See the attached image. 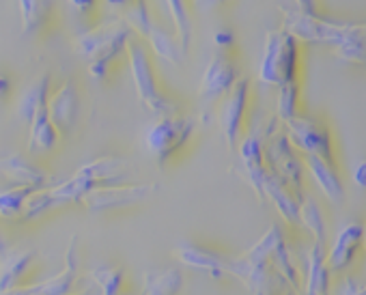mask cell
<instances>
[{"label": "cell", "mask_w": 366, "mask_h": 295, "mask_svg": "<svg viewBox=\"0 0 366 295\" xmlns=\"http://www.w3.org/2000/svg\"><path fill=\"white\" fill-rule=\"evenodd\" d=\"M334 54L355 67H366V24H351L345 37L334 46Z\"/></svg>", "instance_id": "44dd1931"}, {"label": "cell", "mask_w": 366, "mask_h": 295, "mask_svg": "<svg viewBox=\"0 0 366 295\" xmlns=\"http://www.w3.org/2000/svg\"><path fill=\"white\" fill-rule=\"evenodd\" d=\"M300 71V41L289 33L269 31L265 35V48L259 65V80L265 84L282 86L295 82Z\"/></svg>", "instance_id": "3957f363"}, {"label": "cell", "mask_w": 366, "mask_h": 295, "mask_svg": "<svg viewBox=\"0 0 366 295\" xmlns=\"http://www.w3.org/2000/svg\"><path fill=\"white\" fill-rule=\"evenodd\" d=\"M174 259L183 265L192 269L205 271L214 278H224V276H235L239 280L250 278V265L244 256H229L227 252L212 248V246H201L194 241H181L174 248Z\"/></svg>", "instance_id": "277c9868"}, {"label": "cell", "mask_w": 366, "mask_h": 295, "mask_svg": "<svg viewBox=\"0 0 366 295\" xmlns=\"http://www.w3.org/2000/svg\"><path fill=\"white\" fill-rule=\"evenodd\" d=\"M362 241H364V224L355 220L347 222L336 233V239L325 256L327 269L332 274H345L347 269H351L362 252Z\"/></svg>", "instance_id": "9a60e30c"}, {"label": "cell", "mask_w": 366, "mask_h": 295, "mask_svg": "<svg viewBox=\"0 0 366 295\" xmlns=\"http://www.w3.org/2000/svg\"><path fill=\"white\" fill-rule=\"evenodd\" d=\"M144 41L149 44V48H151V52L155 56H159V59H164L168 63L179 65L183 61V56H186L181 50V46H179V41H177V37H174V33L166 31L157 20L153 22V26L147 33Z\"/></svg>", "instance_id": "7402d4cb"}, {"label": "cell", "mask_w": 366, "mask_h": 295, "mask_svg": "<svg viewBox=\"0 0 366 295\" xmlns=\"http://www.w3.org/2000/svg\"><path fill=\"white\" fill-rule=\"evenodd\" d=\"M0 177L11 181L14 186H33V188L50 186V179H52L48 171H44L41 166L29 162L26 158L18 154L0 158Z\"/></svg>", "instance_id": "2e32d148"}, {"label": "cell", "mask_w": 366, "mask_h": 295, "mask_svg": "<svg viewBox=\"0 0 366 295\" xmlns=\"http://www.w3.org/2000/svg\"><path fill=\"white\" fill-rule=\"evenodd\" d=\"M129 3H132V0H106V5L112 7V9H125Z\"/></svg>", "instance_id": "f35d334b"}, {"label": "cell", "mask_w": 366, "mask_h": 295, "mask_svg": "<svg viewBox=\"0 0 366 295\" xmlns=\"http://www.w3.org/2000/svg\"><path fill=\"white\" fill-rule=\"evenodd\" d=\"M164 5L170 14L172 26H174V37L183 50L188 54L190 41H192V16H190V3L188 0H164Z\"/></svg>", "instance_id": "603a6c76"}, {"label": "cell", "mask_w": 366, "mask_h": 295, "mask_svg": "<svg viewBox=\"0 0 366 295\" xmlns=\"http://www.w3.org/2000/svg\"><path fill=\"white\" fill-rule=\"evenodd\" d=\"M197 127H199L197 116L186 114V112H172V114L157 116V121L151 123L144 134V146L151 154V158L157 162V166L164 169L186 149Z\"/></svg>", "instance_id": "6da1fadb"}, {"label": "cell", "mask_w": 366, "mask_h": 295, "mask_svg": "<svg viewBox=\"0 0 366 295\" xmlns=\"http://www.w3.org/2000/svg\"><path fill=\"white\" fill-rule=\"evenodd\" d=\"M304 166L308 169V173L312 175V179L317 181V186L321 188V192L330 203L340 205L345 201V186L334 164L315 156H304Z\"/></svg>", "instance_id": "ac0fdd59"}, {"label": "cell", "mask_w": 366, "mask_h": 295, "mask_svg": "<svg viewBox=\"0 0 366 295\" xmlns=\"http://www.w3.org/2000/svg\"><path fill=\"white\" fill-rule=\"evenodd\" d=\"M227 0H194V5L199 7V9H203V11H209V9H216V7H220V5H224Z\"/></svg>", "instance_id": "d590c367"}, {"label": "cell", "mask_w": 366, "mask_h": 295, "mask_svg": "<svg viewBox=\"0 0 366 295\" xmlns=\"http://www.w3.org/2000/svg\"><path fill=\"white\" fill-rule=\"evenodd\" d=\"M125 59H127V67H129V74H132L138 99L151 112H155L157 116L179 112L177 104L159 86V80H157V74H155L149 48L136 35H132L127 39V44H125Z\"/></svg>", "instance_id": "7a4b0ae2"}, {"label": "cell", "mask_w": 366, "mask_h": 295, "mask_svg": "<svg viewBox=\"0 0 366 295\" xmlns=\"http://www.w3.org/2000/svg\"><path fill=\"white\" fill-rule=\"evenodd\" d=\"M183 286V276L177 267L164 271L147 274L142 284V295H177Z\"/></svg>", "instance_id": "484cf974"}, {"label": "cell", "mask_w": 366, "mask_h": 295, "mask_svg": "<svg viewBox=\"0 0 366 295\" xmlns=\"http://www.w3.org/2000/svg\"><path fill=\"white\" fill-rule=\"evenodd\" d=\"M134 33L129 31V26L125 24V20L121 16H112L86 31H82L80 35L74 37V48L80 56H84L86 61H95L104 54H125V44Z\"/></svg>", "instance_id": "52a82bcc"}, {"label": "cell", "mask_w": 366, "mask_h": 295, "mask_svg": "<svg viewBox=\"0 0 366 295\" xmlns=\"http://www.w3.org/2000/svg\"><path fill=\"white\" fill-rule=\"evenodd\" d=\"M362 250H366V224H364V241H362Z\"/></svg>", "instance_id": "ab89813d"}, {"label": "cell", "mask_w": 366, "mask_h": 295, "mask_svg": "<svg viewBox=\"0 0 366 295\" xmlns=\"http://www.w3.org/2000/svg\"><path fill=\"white\" fill-rule=\"evenodd\" d=\"M9 91H11V80H9V76L0 74V97H5Z\"/></svg>", "instance_id": "74e56055"}, {"label": "cell", "mask_w": 366, "mask_h": 295, "mask_svg": "<svg viewBox=\"0 0 366 295\" xmlns=\"http://www.w3.org/2000/svg\"><path fill=\"white\" fill-rule=\"evenodd\" d=\"M39 269V256L33 250H11L0 259V295L20 291L33 284V276Z\"/></svg>", "instance_id": "5bb4252c"}, {"label": "cell", "mask_w": 366, "mask_h": 295, "mask_svg": "<svg viewBox=\"0 0 366 295\" xmlns=\"http://www.w3.org/2000/svg\"><path fill=\"white\" fill-rule=\"evenodd\" d=\"M157 190V184H110L97 186L82 194L80 205H84L93 214L104 211H121L147 201Z\"/></svg>", "instance_id": "30bf717a"}, {"label": "cell", "mask_w": 366, "mask_h": 295, "mask_svg": "<svg viewBox=\"0 0 366 295\" xmlns=\"http://www.w3.org/2000/svg\"><path fill=\"white\" fill-rule=\"evenodd\" d=\"M282 9V31L306 44H330L332 48L345 37L353 22H336L319 14L310 16L300 9Z\"/></svg>", "instance_id": "8992f818"}, {"label": "cell", "mask_w": 366, "mask_h": 295, "mask_svg": "<svg viewBox=\"0 0 366 295\" xmlns=\"http://www.w3.org/2000/svg\"><path fill=\"white\" fill-rule=\"evenodd\" d=\"M250 97H252V82H250V78L239 76L237 82L231 86V91L220 99L218 121H220L227 146H229L231 151L237 149L239 140L246 134Z\"/></svg>", "instance_id": "9c48e42d"}, {"label": "cell", "mask_w": 366, "mask_h": 295, "mask_svg": "<svg viewBox=\"0 0 366 295\" xmlns=\"http://www.w3.org/2000/svg\"><path fill=\"white\" fill-rule=\"evenodd\" d=\"M95 3H97V0H69V5H71L74 9H78L80 14L91 11V9L95 7Z\"/></svg>", "instance_id": "836d02e7"}, {"label": "cell", "mask_w": 366, "mask_h": 295, "mask_svg": "<svg viewBox=\"0 0 366 295\" xmlns=\"http://www.w3.org/2000/svg\"><path fill=\"white\" fill-rule=\"evenodd\" d=\"M61 134L56 131V127L52 125V121L48 119L46 114V108L39 110L31 123H29V154L33 156H46V154H52L59 142H61Z\"/></svg>", "instance_id": "d6986e66"}, {"label": "cell", "mask_w": 366, "mask_h": 295, "mask_svg": "<svg viewBox=\"0 0 366 295\" xmlns=\"http://www.w3.org/2000/svg\"><path fill=\"white\" fill-rule=\"evenodd\" d=\"M125 169H127V160L125 158H119V156H102V158H95L91 162L82 164L76 171V177H80L89 186V190H91V188H97V186L117 184L119 177L125 173Z\"/></svg>", "instance_id": "e0dca14e"}, {"label": "cell", "mask_w": 366, "mask_h": 295, "mask_svg": "<svg viewBox=\"0 0 366 295\" xmlns=\"http://www.w3.org/2000/svg\"><path fill=\"white\" fill-rule=\"evenodd\" d=\"M276 114L282 123H289L300 114V80L278 86Z\"/></svg>", "instance_id": "f546056e"}, {"label": "cell", "mask_w": 366, "mask_h": 295, "mask_svg": "<svg viewBox=\"0 0 366 295\" xmlns=\"http://www.w3.org/2000/svg\"><path fill=\"white\" fill-rule=\"evenodd\" d=\"M78 280H80V248L78 237H71L65 250V265L63 269L44 282H33L20 291H14L16 295H78Z\"/></svg>", "instance_id": "7c38bea8"}, {"label": "cell", "mask_w": 366, "mask_h": 295, "mask_svg": "<svg viewBox=\"0 0 366 295\" xmlns=\"http://www.w3.org/2000/svg\"><path fill=\"white\" fill-rule=\"evenodd\" d=\"M9 252H11V241H9V237L5 235V231L0 229V259H5Z\"/></svg>", "instance_id": "8d00e7d4"}, {"label": "cell", "mask_w": 366, "mask_h": 295, "mask_svg": "<svg viewBox=\"0 0 366 295\" xmlns=\"http://www.w3.org/2000/svg\"><path fill=\"white\" fill-rule=\"evenodd\" d=\"M353 184H355L360 190L366 192V160H362V162L355 166V171H353Z\"/></svg>", "instance_id": "d6a6232c"}, {"label": "cell", "mask_w": 366, "mask_h": 295, "mask_svg": "<svg viewBox=\"0 0 366 295\" xmlns=\"http://www.w3.org/2000/svg\"><path fill=\"white\" fill-rule=\"evenodd\" d=\"M52 5H54V0H18L22 26L26 35L44 29V24L50 20Z\"/></svg>", "instance_id": "4316f807"}, {"label": "cell", "mask_w": 366, "mask_h": 295, "mask_svg": "<svg viewBox=\"0 0 366 295\" xmlns=\"http://www.w3.org/2000/svg\"><path fill=\"white\" fill-rule=\"evenodd\" d=\"M237 78H239V67H237L235 59L231 56V52L216 50L203 71V78H201V86H199L201 104L214 106L216 101H220L231 91V86L237 82Z\"/></svg>", "instance_id": "8fae6325"}, {"label": "cell", "mask_w": 366, "mask_h": 295, "mask_svg": "<svg viewBox=\"0 0 366 295\" xmlns=\"http://www.w3.org/2000/svg\"><path fill=\"white\" fill-rule=\"evenodd\" d=\"M121 18L125 20V24L129 26V31L138 37H147V33L151 31L155 18L151 14V5L149 0H132V3L123 9Z\"/></svg>", "instance_id": "83f0119b"}, {"label": "cell", "mask_w": 366, "mask_h": 295, "mask_svg": "<svg viewBox=\"0 0 366 295\" xmlns=\"http://www.w3.org/2000/svg\"><path fill=\"white\" fill-rule=\"evenodd\" d=\"M123 295H134V293H123Z\"/></svg>", "instance_id": "60d3db41"}, {"label": "cell", "mask_w": 366, "mask_h": 295, "mask_svg": "<svg viewBox=\"0 0 366 295\" xmlns=\"http://www.w3.org/2000/svg\"><path fill=\"white\" fill-rule=\"evenodd\" d=\"M35 190L37 188L33 186H11L7 190H0V218L11 220V222H22L26 201Z\"/></svg>", "instance_id": "d4e9b609"}, {"label": "cell", "mask_w": 366, "mask_h": 295, "mask_svg": "<svg viewBox=\"0 0 366 295\" xmlns=\"http://www.w3.org/2000/svg\"><path fill=\"white\" fill-rule=\"evenodd\" d=\"M52 86H50V74H41L39 78H35L18 97V116L24 123H31V119L46 108L48 95H50Z\"/></svg>", "instance_id": "ffe728a7"}, {"label": "cell", "mask_w": 366, "mask_h": 295, "mask_svg": "<svg viewBox=\"0 0 366 295\" xmlns=\"http://www.w3.org/2000/svg\"><path fill=\"white\" fill-rule=\"evenodd\" d=\"M330 269L323 256V244H315L310 254V274H308V295H327Z\"/></svg>", "instance_id": "f1b7e54d"}, {"label": "cell", "mask_w": 366, "mask_h": 295, "mask_svg": "<svg viewBox=\"0 0 366 295\" xmlns=\"http://www.w3.org/2000/svg\"><path fill=\"white\" fill-rule=\"evenodd\" d=\"M46 114L61 134V138H67L74 131L80 114V93L74 80H65L50 91L46 101Z\"/></svg>", "instance_id": "4fadbf2b"}, {"label": "cell", "mask_w": 366, "mask_h": 295, "mask_svg": "<svg viewBox=\"0 0 366 295\" xmlns=\"http://www.w3.org/2000/svg\"><path fill=\"white\" fill-rule=\"evenodd\" d=\"M214 46L220 50V52H229L233 46H235V33L231 29H218L214 33Z\"/></svg>", "instance_id": "1f68e13d"}, {"label": "cell", "mask_w": 366, "mask_h": 295, "mask_svg": "<svg viewBox=\"0 0 366 295\" xmlns=\"http://www.w3.org/2000/svg\"><path fill=\"white\" fill-rule=\"evenodd\" d=\"M300 222L315 235L317 244H323L325 239V222H323V211L319 203L310 196H304L300 203Z\"/></svg>", "instance_id": "4dcf8cb0"}, {"label": "cell", "mask_w": 366, "mask_h": 295, "mask_svg": "<svg viewBox=\"0 0 366 295\" xmlns=\"http://www.w3.org/2000/svg\"><path fill=\"white\" fill-rule=\"evenodd\" d=\"M265 164L267 169L287 184V188L297 196V201H304L302 192V173H304V162L300 160L297 151L287 138L285 129H276L274 125L267 127L265 136Z\"/></svg>", "instance_id": "5b68a950"}, {"label": "cell", "mask_w": 366, "mask_h": 295, "mask_svg": "<svg viewBox=\"0 0 366 295\" xmlns=\"http://www.w3.org/2000/svg\"><path fill=\"white\" fill-rule=\"evenodd\" d=\"M295 5L304 14H310V16L317 14V0H295Z\"/></svg>", "instance_id": "e575fe53"}, {"label": "cell", "mask_w": 366, "mask_h": 295, "mask_svg": "<svg viewBox=\"0 0 366 295\" xmlns=\"http://www.w3.org/2000/svg\"><path fill=\"white\" fill-rule=\"evenodd\" d=\"M285 131L293 149L304 156L321 158L330 164H334V142L332 131L325 125L323 119L312 114H297L289 123H285Z\"/></svg>", "instance_id": "ba28073f"}, {"label": "cell", "mask_w": 366, "mask_h": 295, "mask_svg": "<svg viewBox=\"0 0 366 295\" xmlns=\"http://www.w3.org/2000/svg\"><path fill=\"white\" fill-rule=\"evenodd\" d=\"M89 278L99 289V295H123L125 293V269L121 265L102 263L89 271Z\"/></svg>", "instance_id": "cb8c5ba5"}]
</instances>
